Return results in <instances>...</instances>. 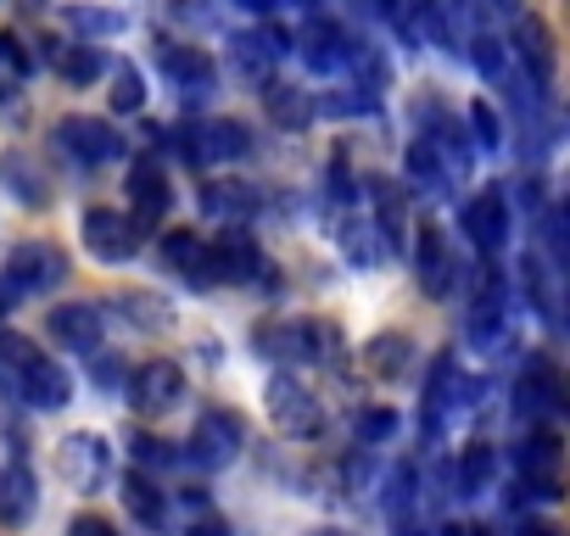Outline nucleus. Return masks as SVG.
<instances>
[{
  "mask_svg": "<svg viewBox=\"0 0 570 536\" xmlns=\"http://www.w3.org/2000/svg\"><path fill=\"white\" fill-rule=\"evenodd\" d=\"M68 280V251L51 246V240H23L7 251L0 262V308H12L23 297H46Z\"/></svg>",
  "mask_w": 570,
  "mask_h": 536,
  "instance_id": "nucleus-1",
  "label": "nucleus"
},
{
  "mask_svg": "<svg viewBox=\"0 0 570 536\" xmlns=\"http://www.w3.org/2000/svg\"><path fill=\"white\" fill-rule=\"evenodd\" d=\"M252 347L274 364H336L342 358V336L336 325L320 319H285V325H263L252 330Z\"/></svg>",
  "mask_w": 570,
  "mask_h": 536,
  "instance_id": "nucleus-2",
  "label": "nucleus"
},
{
  "mask_svg": "<svg viewBox=\"0 0 570 536\" xmlns=\"http://www.w3.org/2000/svg\"><path fill=\"white\" fill-rule=\"evenodd\" d=\"M174 146L185 162L196 168H218V162H240L252 151V123L240 118H202L190 129H174Z\"/></svg>",
  "mask_w": 570,
  "mask_h": 536,
  "instance_id": "nucleus-3",
  "label": "nucleus"
},
{
  "mask_svg": "<svg viewBox=\"0 0 570 536\" xmlns=\"http://www.w3.org/2000/svg\"><path fill=\"white\" fill-rule=\"evenodd\" d=\"M263 403H268V419H274V430L285 441H314L325 430V403L297 375H274L268 391H263Z\"/></svg>",
  "mask_w": 570,
  "mask_h": 536,
  "instance_id": "nucleus-4",
  "label": "nucleus"
},
{
  "mask_svg": "<svg viewBox=\"0 0 570 536\" xmlns=\"http://www.w3.org/2000/svg\"><path fill=\"white\" fill-rule=\"evenodd\" d=\"M240 447H246V425H240V414H229V408H207L196 425H190V441H185V464H196V469H229L235 458H240Z\"/></svg>",
  "mask_w": 570,
  "mask_h": 536,
  "instance_id": "nucleus-5",
  "label": "nucleus"
},
{
  "mask_svg": "<svg viewBox=\"0 0 570 536\" xmlns=\"http://www.w3.org/2000/svg\"><path fill=\"white\" fill-rule=\"evenodd\" d=\"M0 391H7L12 403H29V408H40V414H62L68 403H73V375L57 364V358H35L29 369H18V375H0Z\"/></svg>",
  "mask_w": 570,
  "mask_h": 536,
  "instance_id": "nucleus-6",
  "label": "nucleus"
},
{
  "mask_svg": "<svg viewBox=\"0 0 570 536\" xmlns=\"http://www.w3.org/2000/svg\"><path fill=\"white\" fill-rule=\"evenodd\" d=\"M57 151L73 162V168H107L124 157V135L107 123V118H62L57 123Z\"/></svg>",
  "mask_w": 570,
  "mask_h": 536,
  "instance_id": "nucleus-7",
  "label": "nucleus"
},
{
  "mask_svg": "<svg viewBox=\"0 0 570 536\" xmlns=\"http://www.w3.org/2000/svg\"><path fill=\"white\" fill-rule=\"evenodd\" d=\"M292 57V34L285 29H274V23H257V29H240L235 40H229V62H235V73L246 79V85H268L274 79V68Z\"/></svg>",
  "mask_w": 570,
  "mask_h": 536,
  "instance_id": "nucleus-8",
  "label": "nucleus"
},
{
  "mask_svg": "<svg viewBox=\"0 0 570 536\" xmlns=\"http://www.w3.org/2000/svg\"><path fill=\"white\" fill-rule=\"evenodd\" d=\"M129 403L135 414L157 419V414H174L185 403V369L174 358H146L135 375H129Z\"/></svg>",
  "mask_w": 570,
  "mask_h": 536,
  "instance_id": "nucleus-9",
  "label": "nucleus"
},
{
  "mask_svg": "<svg viewBox=\"0 0 570 536\" xmlns=\"http://www.w3.org/2000/svg\"><path fill=\"white\" fill-rule=\"evenodd\" d=\"M57 475H62L73 492H96V486H107V475H112V447H107L96 430H73V436H62V447H57Z\"/></svg>",
  "mask_w": 570,
  "mask_h": 536,
  "instance_id": "nucleus-10",
  "label": "nucleus"
},
{
  "mask_svg": "<svg viewBox=\"0 0 570 536\" xmlns=\"http://www.w3.org/2000/svg\"><path fill=\"white\" fill-rule=\"evenodd\" d=\"M292 51H297L303 68H314V73H342V68L353 62L358 40H353L342 23H331V18H308V23L292 34Z\"/></svg>",
  "mask_w": 570,
  "mask_h": 536,
  "instance_id": "nucleus-11",
  "label": "nucleus"
},
{
  "mask_svg": "<svg viewBox=\"0 0 570 536\" xmlns=\"http://www.w3.org/2000/svg\"><path fill=\"white\" fill-rule=\"evenodd\" d=\"M157 68L179 85V96L185 101H202V96H213L218 90V68H213V57L202 51V46H179V40H157Z\"/></svg>",
  "mask_w": 570,
  "mask_h": 536,
  "instance_id": "nucleus-12",
  "label": "nucleus"
},
{
  "mask_svg": "<svg viewBox=\"0 0 570 536\" xmlns=\"http://www.w3.org/2000/svg\"><path fill=\"white\" fill-rule=\"evenodd\" d=\"M140 229L129 224V212H118V207H90L85 212V246H90V257H101V262H129L135 251H140Z\"/></svg>",
  "mask_w": 570,
  "mask_h": 536,
  "instance_id": "nucleus-13",
  "label": "nucleus"
},
{
  "mask_svg": "<svg viewBox=\"0 0 570 536\" xmlns=\"http://www.w3.org/2000/svg\"><path fill=\"white\" fill-rule=\"evenodd\" d=\"M35 62H51L57 68V79L62 85H96L101 73H107V57H101V46H73V40H57V34H40L35 40Z\"/></svg>",
  "mask_w": 570,
  "mask_h": 536,
  "instance_id": "nucleus-14",
  "label": "nucleus"
},
{
  "mask_svg": "<svg viewBox=\"0 0 570 536\" xmlns=\"http://www.w3.org/2000/svg\"><path fill=\"white\" fill-rule=\"evenodd\" d=\"M168 207H174L168 173H163L157 162H135V173H129V224H135L140 235H151V229L168 218Z\"/></svg>",
  "mask_w": 570,
  "mask_h": 536,
  "instance_id": "nucleus-15",
  "label": "nucleus"
},
{
  "mask_svg": "<svg viewBox=\"0 0 570 536\" xmlns=\"http://www.w3.org/2000/svg\"><path fill=\"white\" fill-rule=\"evenodd\" d=\"M46 330H51L57 347L90 358V353H101V330H107V319H101L96 302H62V308L46 314Z\"/></svg>",
  "mask_w": 570,
  "mask_h": 536,
  "instance_id": "nucleus-16",
  "label": "nucleus"
},
{
  "mask_svg": "<svg viewBox=\"0 0 570 536\" xmlns=\"http://www.w3.org/2000/svg\"><path fill=\"white\" fill-rule=\"evenodd\" d=\"M514 408H520L525 419H553V414H564V380H559V369H553L542 353L525 358V375H520V386H514Z\"/></svg>",
  "mask_w": 570,
  "mask_h": 536,
  "instance_id": "nucleus-17",
  "label": "nucleus"
},
{
  "mask_svg": "<svg viewBox=\"0 0 570 536\" xmlns=\"http://www.w3.org/2000/svg\"><path fill=\"white\" fill-rule=\"evenodd\" d=\"M157 257H163V268H174V275H179L190 291H207V286H218V275H213V251H207V240H202V235H190V229H174V235H163Z\"/></svg>",
  "mask_w": 570,
  "mask_h": 536,
  "instance_id": "nucleus-18",
  "label": "nucleus"
},
{
  "mask_svg": "<svg viewBox=\"0 0 570 536\" xmlns=\"http://www.w3.org/2000/svg\"><path fill=\"white\" fill-rule=\"evenodd\" d=\"M207 251H213V275H218V286H257V275H263V251H257V240H252L246 229H224Z\"/></svg>",
  "mask_w": 570,
  "mask_h": 536,
  "instance_id": "nucleus-19",
  "label": "nucleus"
},
{
  "mask_svg": "<svg viewBox=\"0 0 570 536\" xmlns=\"http://www.w3.org/2000/svg\"><path fill=\"white\" fill-rule=\"evenodd\" d=\"M196 207H202V218H213V224H224V229H240V224L257 212V190L240 185V179H202Z\"/></svg>",
  "mask_w": 570,
  "mask_h": 536,
  "instance_id": "nucleus-20",
  "label": "nucleus"
},
{
  "mask_svg": "<svg viewBox=\"0 0 570 536\" xmlns=\"http://www.w3.org/2000/svg\"><path fill=\"white\" fill-rule=\"evenodd\" d=\"M514 57H520V68H525V79L537 85V90H548L553 85V34H548V23L542 18H531V12H520L514 18Z\"/></svg>",
  "mask_w": 570,
  "mask_h": 536,
  "instance_id": "nucleus-21",
  "label": "nucleus"
},
{
  "mask_svg": "<svg viewBox=\"0 0 570 536\" xmlns=\"http://www.w3.org/2000/svg\"><path fill=\"white\" fill-rule=\"evenodd\" d=\"M414 280H420L425 297H448L453 291V251H448V240H442L436 224H425L414 235Z\"/></svg>",
  "mask_w": 570,
  "mask_h": 536,
  "instance_id": "nucleus-22",
  "label": "nucleus"
},
{
  "mask_svg": "<svg viewBox=\"0 0 570 536\" xmlns=\"http://www.w3.org/2000/svg\"><path fill=\"white\" fill-rule=\"evenodd\" d=\"M459 224H464V235H470L481 251H503V240H509V207H503V190H481V196H470L464 212H459Z\"/></svg>",
  "mask_w": 570,
  "mask_h": 536,
  "instance_id": "nucleus-23",
  "label": "nucleus"
},
{
  "mask_svg": "<svg viewBox=\"0 0 570 536\" xmlns=\"http://www.w3.org/2000/svg\"><path fill=\"white\" fill-rule=\"evenodd\" d=\"M336 240H342V251H347V262L353 268H381L386 257H392V246H386V235L364 218V212H342V224H336Z\"/></svg>",
  "mask_w": 570,
  "mask_h": 536,
  "instance_id": "nucleus-24",
  "label": "nucleus"
},
{
  "mask_svg": "<svg viewBox=\"0 0 570 536\" xmlns=\"http://www.w3.org/2000/svg\"><path fill=\"white\" fill-rule=\"evenodd\" d=\"M464 397H470V380H464V375H459V364L442 353V358H436V369H431V380H425V430H436V425L464 403Z\"/></svg>",
  "mask_w": 570,
  "mask_h": 536,
  "instance_id": "nucleus-25",
  "label": "nucleus"
},
{
  "mask_svg": "<svg viewBox=\"0 0 570 536\" xmlns=\"http://www.w3.org/2000/svg\"><path fill=\"white\" fill-rule=\"evenodd\" d=\"M263 112L279 123V129H292V135H303L308 123H314V96L303 90V85H285V79H268L263 85Z\"/></svg>",
  "mask_w": 570,
  "mask_h": 536,
  "instance_id": "nucleus-26",
  "label": "nucleus"
},
{
  "mask_svg": "<svg viewBox=\"0 0 570 536\" xmlns=\"http://www.w3.org/2000/svg\"><path fill=\"white\" fill-rule=\"evenodd\" d=\"M118 497H124V508H129L146 530H163V525H168V492H163L151 475L129 469V475H124V486H118Z\"/></svg>",
  "mask_w": 570,
  "mask_h": 536,
  "instance_id": "nucleus-27",
  "label": "nucleus"
},
{
  "mask_svg": "<svg viewBox=\"0 0 570 536\" xmlns=\"http://www.w3.org/2000/svg\"><path fill=\"white\" fill-rule=\"evenodd\" d=\"M370 201H375V218H370V224H375V229L386 235V246L397 251V246H403V224H409V190L375 173V179H370Z\"/></svg>",
  "mask_w": 570,
  "mask_h": 536,
  "instance_id": "nucleus-28",
  "label": "nucleus"
},
{
  "mask_svg": "<svg viewBox=\"0 0 570 536\" xmlns=\"http://www.w3.org/2000/svg\"><path fill=\"white\" fill-rule=\"evenodd\" d=\"M0 179H7V190H12L23 207H51V185H46V173L35 168L29 151H7V157H0Z\"/></svg>",
  "mask_w": 570,
  "mask_h": 536,
  "instance_id": "nucleus-29",
  "label": "nucleus"
},
{
  "mask_svg": "<svg viewBox=\"0 0 570 536\" xmlns=\"http://www.w3.org/2000/svg\"><path fill=\"white\" fill-rule=\"evenodd\" d=\"M35 503H40V480H35V469L18 458L7 475H0V519L23 525V519L35 514Z\"/></svg>",
  "mask_w": 570,
  "mask_h": 536,
  "instance_id": "nucleus-30",
  "label": "nucleus"
},
{
  "mask_svg": "<svg viewBox=\"0 0 570 536\" xmlns=\"http://www.w3.org/2000/svg\"><path fill=\"white\" fill-rule=\"evenodd\" d=\"M514 469H520V480H559V436L525 430V441L514 447Z\"/></svg>",
  "mask_w": 570,
  "mask_h": 536,
  "instance_id": "nucleus-31",
  "label": "nucleus"
},
{
  "mask_svg": "<svg viewBox=\"0 0 570 536\" xmlns=\"http://www.w3.org/2000/svg\"><path fill=\"white\" fill-rule=\"evenodd\" d=\"M409 185H414V190H425V196H442V190L453 185V168L442 162V151H436L425 135L409 146Z\"/></svg>",
  "mask_w": 570,
  "mask_h": 536,
  "instance_id": "nucleus-32",
  "label": "nucleus"
},
{
  "mask_svg": "<svg viewBox=\"0 0 570 536\" xmlns=\"http://www.w3.org/2000/svg\"><path fill=\"white\" fill-rule=\"evenodd\" d=\"M492 475H498V447L470 441V447H464V458H459L453 492H459V497H481V492H492Z\"/></svg>",
  "mask_w": 570,
  "mask_h": 536,
  "instance_id": "nucleus-33",
  "label": "nucleus"
},
{
  "mask_svg": "<svg viewBox=\"0 0 570 536\" xmlns=\"http://www.w3.org/2000/svg\"><path fill=\"white\" fill-rule=\"evenodd\" d=\"M364 358H370V375H381V380H397V375H409V364H414V341L397 330V336H375L370 347H364Z\"/></svg>",
  "mask_w": 570,
  "mask_h": 536,
  "instance_id": "nucleus-34",
  "label": "nucleus"
},
{
  "mask_svg": "<svg viewBox=\"0 0 570 536\" xmlns=\"http://www.w3.org/2000/svg\"><path fill=\"white\" fill-rule=\"evenodd\" d=\"M107 79H112V90H107L112 112L135 118V112L146 107V79H140V68H135V62H112V68H107Z\"/></svg>",
  "mask_w": 570,
  "mask_h": 536,
  "instance_id": "nucleus-35",
  "label": "nucleus"
},
{
  "mask_svg": "<svg viewBox=\"0 0 570 536\" xmlns=\"http://www.w3.org/2000/svg\"><path fill=\"white\" fill-rule=\"evenodd\" d=\"M464 140H470V151H503V118H498L492 101H470V112H464Z\"/></svg>",
  "mask_w": 570,
  "mask_h": 536,
  "instance_id": "nucleus-36",
  "label": "nucleus"
},
{
  "mask_svg": "<svg viewBox=\"0 0 570 536\" xmlns=\"http://www.w3.org/2000/svg\"><path fill=\"white\" fill-rule=\"evenodd\" d=\"M68 29H73L85 46H96V40H107V34H124L129 18H124V12H101V7H68Z\"/></svg>",
  "mask_w": 570,
  "mask_h": 536,
  "instance_id": "nucleus-37",
  "label": "nucleus"
},
{
  "mask_svg": "<svg viewBox=\"0 0 570 536\" xmlns=\"http://www.w3.org/2000/svg\"><path fill=\"white\" fill-rule=\"evenodd\" d=\"M470 62H475V73H487L492 85H509V46L503 40H492V34H470Z\"/></svg>",
  "mask_w": 570,
  "mask_h": 536,
  "instance_id": "nucleus-38",
  "label": "nucleus"
},
{
  "mask_svg": "<svg viewBox=\"0 0 570 536\" xmlns=\"http://www.w3.org/2000/svg\"><path fill=\"white\" fill-rule=\"evenodd\" d=\"M118 308L129 314V325H135V330H168V319H174V314H168V302H163V297H151V291H124V297H118Z\"/></svg>",
  "mask_w": 570,
  "mask_h": 536,
  "instance_id": "nucleus-39",
  "label": "nucleus"
},
{
  "mask_svg": "<svg viewBox=\"0 0 570 536\" xmlns=\"http://www.w3.org/2000/svg\"><path fill=\"white\" fill-rule=\"evenodd\" d=\"M124 447H129V458H135V469H140V475L168 469V464L179 458V453H174L163 436H146V430H129V436H124Z\"/></svg>",
  "mask_w": 570,
  "mask_h": 536,
  "instance_id": "nucleus-40",
  "label": "nucleus"
},
{
  "mask_svg": "<svg viewBox=\"0 0 570 536\" xmlns=\"http://www.w3.org/2000/svg\"><path fill=\"white\" fill-rule=\"evenodd\" d=\"M0 73H7L12 85H23V79L35 73V51L23 46L18 29H0Z\"/></svg>",
  "mask_w": 570,
  "mask_h": 536,
  "instance_id": "nucleus-41",
  "label": "nucleus"
},
{
  "mask_svg": "<svg viewBox=\"0 0 570 536\" xmlns=\"http://www.w3.org/2000/svg\"><path fill=\"white\" fill-rule=\"evenodd\" d=\"M314 112H331V118H364V112H375V96H364L358 85H347V90H331L325 101H314Z\"/></svg>",
  "mask_w": 570,
  "mask_h": 536,
  "instance_id": "nucleus-42",
  "label": "nucleus"
},
{
  "mask_svg": "<svg viewBox=\"0 0 570 536\" xmlns=\"http://www.w3.org/2000/svg\"><path fill=\"white\" fill-rule=\"evenodd\" d=\"M392 436H397V414H392V408H364V414H358V441H364V447L392 441Z\"/></svg>",
  "mask_w": 570,
  "mask_h": 536,
  "instance_id": "nucleus-43",
  "label": "nucleus"
},
{
  "mask_svg": "<svg viewBox=\"0 0 570 536\" xmlns=\"http://www.w3.org/2000/svg\"><path fill=\"white\" fill-rule=\"evenodd\" d=\"M68 536H118V530H112L101 514H79V519L68 525Z\"/></svg>",
  "mask_w": 570,
  "mask_h": 536,
  "instance_id": "nucleus-44",
  "label": "nucleus"
},
{
  "mask_svg": "<svg viewBox=\"0 0 570 536\" xmlns=\"http://www.w3.org/2000/svg\"><path fill=\"white\" fill-rule=\"evenodd\" d=\"M90 358H96V386H107V391H112V386L124 380V375H118V364H112V353H90Z\"/></svg>",
  "mask_w": 570,
  "mask_h": 536,
  "instance_id": "nucleus-45",
  "label": "nucleus"
},
{
  "mask_svg": "<svg viewBox=\"0 0 570 536\" xmlns=\"http://www.w3.org/2000/svg\"><path fill=\"white\" fill-rule=\"evenodd\" d=\"M190 536H235V530H229V519H218V514H202V519L190 525Z\"/></svg>",
  "mask_w": 570,
  "mask_h": 536,
  "instance_id": "nucleus-46",
  "label": "nucleus"
},
{
  "mask_svg": "<svg viewBox=\"0 0 570 536\" xmlns=\"http://www.w3.org/2000/svg\"><path fill=\"white\" fill-rule=\"evenodd\" d=\"M397 7H403V0H364V12L370 18H386V23H397Z\"/></svg>",
  "mask_w": 570,
  "mask_h": 536,
  "instance_id": "nucleus-47",
  "label": "nucleus"
},
{
  "mask_svg": "<svg viewBox=\"0 0 570 536\" xmlns=\"http://www.w3.org/2000/svg\"><path fill=\"white\" fill-rule=\"evenodd\" d=\"M235 7H240V12H252V18H268V12L279 7V0H235Z\"/></svg>",
  "mask_w": 570,
  "mask_h": 536,
  "instance_id": "nucleus-48",
  "label": "nucleus"
},
{
  "mask_svg": "<svg viewBox=\"0 0 570 536\" xmlns=\"http://www.w3.org/2000/svg\"><path fill=\"white\" fill-rule=\"evenodd\" d=\"M442 536H492V530H487V525H448Z\"/></svg>",
  "mask_w": 570,
  "mask_h": 536,
  "instance_id": "nucleus-49",
  "label": "nucleus"
},
{
  "mask_svg": "<svg viewBox=\"0 0 570 536\" xmlns=\"http://www.w3.org/2000/svg\"><path fill=\"white\" fill-rule=\"evenodd\" d=\"M520 536H559V530H553V525H542V519H525V525H520Z\"/></svg>",
  "mask_w": 570,
  "mask_h": 536,
  "instance_id": "nucleus-50",
  "label": "nucleus"
},
{
  "mask_svg": "<svg viewBox=\"0 0 570 536\" xmlns=\"http://www.w3.org/2000/svg\"><path fill=\"white\" fill-rule=\"evenodd\" d=\"M292 7H297V12H308V18H320V7H325V0H292Z\"/></svg>",
  "mask_w": 570,
  "mask_h": 536,
  "instance_id": "nucleus-51",
  "label": "nucleus"
},
{
  "mask_svg": "<svg viewBox=\"0 0 570 536\" xmlns=\"http://www.w3.org/2000/svg\"><path fill=\"white\" fill-rule=\"evenodd\" d=\"M12 90H18V85H12L7 73H0V107H7V101H12Z\"/></svg>",
  "mask_w": 570,
  "mask_h": 536,
  "instance_id": "nucleus-52",
  "label": "nucleus"
},
{
  "mask_svg": "<svg viewBox=\"0 0 570 536\" xmlns=\"http://www.w3.org/2000/svg\"><path fill=\"white\" fill-rule=\"evenodd\" d=\"M487 7H498V12H514V18H520V0H487Z\"/></svg>",
  "mask_w": 570,
  "mask_h": 536,
  "instance_id": "nucleus-53",
  "label": "nucleus"
},
{
  "mask_svg": "<svg viewBox=\"0 0 570 536\" xmlns=\"http://www.w3.org/2000/svg\"><path fill=\"white\" fill-rule=\"evenodd\" d=\"M35 7H40V0H35Z\"/></svg>",
  "mask_w": 570,
  "mask_h": 536,
  "instance_id": "nucleus-54",
  "label": "nucleus"
}]
</instances>
